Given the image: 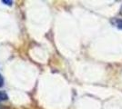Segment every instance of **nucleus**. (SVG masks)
<instances>
[{
  "label": "nucleus",
  "mask_w": 122,
  "mask_h": 109,
  "mask_svg": "<svg viewBox=\"0 0 122 109\" xmlns=\"http://www.w3.org/2000/svg\"><path fill=\"white\" fill-rule=\"evenodd\" d=\"M120 14L122 15V5H121V8H120Z\"/></svg>",
  "instance_id": "5"
},
{
  "label": "nucleus",
  "mask_w": 122,
  "mask_h": 109,
  "mask_svg": "<svg viewBox=\"0 0 122 109\" xmlns=\"http://www.w3.org/2000/svg\"><path fill=\"white\" fill-rule=\"evenodd\" d=\"M3 84H4V79H3V77L0 76V86H2Z\"/></svg>",
  "instance_id": "4"
},
{
  "label": "nucleus",
  "mask_w": 122,
  "mask_h": 109,
  "mask_svg": "<svg viewBox=\"0 0 122 109\" xmlns=\"http://www.w3.org/2000/svg\"><path fill=\"white\" fill-rule=\"evenodd\" d=\"M112 25L114 26L117 27L118 29H121L122 30V19H118V18H114L111 20Z\"/></svg>",
  "instance_id": "1"
},
{
  "label": "nucleus",
  "mask_w": 122,
  "mask_h": 109,
  "mask_svg": "<svg viewBox=\"0 0 122 109\" xmlns=\"http://www.w3.org/2000/svg\"><path fill=\"white\" fill-rule=\"evenodd\" d=\"M3 4H5V5H11L13 4V1H9V0H2L1 1Z\"/></svg>",
  "instance_id": "3"
},
{
  "label": "nucleus",
  "mask_w": 122,
  "mask_h": 109,
  "mask_svg": "<svg viewBox=\"0 0 122 109\" xmlns=\"http://www.w3.org/2000/svg\"><path fill=\"white\" fill-rule=\"evenodd\" d=\"M6 99H7L6 94L3 93V92H0V102H1V101H5Z\"/></svg>",
  "instance_id": "2"
}]
</instances>
